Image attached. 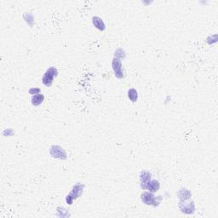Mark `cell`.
<instances>
[{
	"label": "cell",
	"mask_w": 218,
	"mask_h": 218,
	"mask_svg": "<svg viewBox=\"0 0 218 218\" xmlns=\"http://www.w3.org/2000/svg\"><path fill=\"white\" fill-rule=\"evenodd\" d=\"M128 97H129V98H130L133 102H136L137 98H138V93H137V91H136L135 89H131V90L129 91V92H128Z\"/></svg>",
	"instance_id": "30bf717a"
},
{
	"label": "cell",
	"mask_w": 218,
	"mask_h": 218,
	"mask_svg": "<svg viewBox=\"0 0 218 218\" xmlns=\"http://www.w3.org/2000/svg\"><path fill=\"white\" fill-rule=\"evenodd\" d=\"M142 184H144V186H141L142 188H144V189L146 188L152 193H155L159 189V182L158 181H156V180H153V181L149 180L148 181Z\"/></svg>",
	"instance_id": "3957f363"
},
{
	"label": "cell",
	"mask_w": 218,
	"mask_h": 218,
	"mask_svg": "<svg viewBox=\"0 0 218 218\" xmlns=\"http://www.w3.org/2000/svg\"><path fill=\"white\" fill-rule=\"evenodd\" d=\"M159 198V197H158ZM158 198L153 195V193H147V192H145L141 194V200L142 202H144L147 206H158L160 202V200H158Z\"/></svg>",
	"instance_id": "6da1fadb"
},
{
	"label": "cell",
	"mask_w": 218,
	"mask_h": 218,
	"mask_svg": "<svg viewBox=\"0 0 218 218\" xmlns=\"http://www.w3.org/2000/svg\"><path fill=\"white\" fill-rule=\"evenodd\" d=\"M112 67H113L114 72H115L116 76L118 78H121L124 77V72L122 71V63L119 60H113V62H112Z\"/></svg>",
	"instance_id": "277c9868"
},
{
	"label": "cell",
	"mask_w": 218,
	"mask_h": 218,
	"mask_svg": "<svg viewBox=\"0 0 218 218\" xmlns=\"http://www.w3.org/2000/svg\"><path fill=\"white\" fill-rule=\"evenodd\" d=\"M82 192H83V188H82L81 185H77V186H75L73 187L72 193L69 195V197H71L72 199H76L77 197H78L81 194Z\"/></svg>",
	"instance_id": "9c48e42d"
},
{
	"label": "cell",
	"mask_w": 218,
	"mask_h": 218,
	"mask_svg": "<svg viewBox=\"0 0 218 218\" xmlns=\"http://www.w3.org/2000/svg\"><path fill=\"white\" fill-rule=\"evenodd\" d=\"M93 24L97 29H99L101 31L104 30L105 27H106L102 20L100 17H97H97H93Z\"/></svg>",
	"instance_id": "ba28073f"
},
{
	"label": "cell",
	"mask_w": 218,
	"mask_h": 218,
	"mask_svg": "<svg viewBox=\"0 0 218 218\" xmlns=\"http://www.w3.org/2000/svg\"><path fill=\"white\" fill-rule=\"evenodd\" d=\"M180 208L182 211V212H185V213H187V214H191L194 211V205L193 203H189V204H185L182 205L181 203H180Z\"/></svg>",
	"instance_id": "5b68a950"
},
{
	"label": "cell",
	"mask_w": 218,
	"mask_h": 218,
	"mask_svg": "<svg viewBox=\"0 0 218 218\" xmlns=\"http://www.w3.org/2000/svg\"><path fill=\"white\" fill-rule=\"evenodd\" d=\"M57 74H58V72L55 67H50L48 71H46V72L44 73V77H43V83H44V85H46L48 87L50 86L52 84L54 78Z\"/></svg>",
	"instance_id": "7a4b0ae2"
},
{
	"label": "cell",
	"mask_w": 218,
	"mask_h": 218,
	"mask_svg": "<svg viewBox=\"0 0 218 218\" xmlns=\"http://www.w3.org/2000/svg\"><path fill=\"white\" fill-rule=\"evenodd\" d=\"M179 197H180L181 200H184V201H185V200H188L190 198L191 193L188 190L184 189V190H181L179 192Z\"/></svg>",
	"instance_id": "8fae6325"
},
{
	"label": "cell",
	"mask_w": 218,
	"mask_h": 218,
	"mask_svg": "<svg viewBox=\"0 0 218 218\" xmlns=\"http://www.w3.org/2000/svg\"><path fill=\"white\" fill-rule=\"evenodd\" d=\"M50 153H51V154H52L54 157H56V158H59V159H62V157H63L64 159L66 158L65 152L63 151L62 148H61L60 151H57V146H53V147L51 148Z\"/></svg>",
	"instance_id": "8992f818"
},
{
	"label": "cell",
	"mask_w": 218,
	"mask_h": 218,
	"mask_svg": "<svg viewBox=\"0 0 218 218\" xmlns=\"http://www.w3.org/2000/svg\"><path fill=\"white\" fill-rule=\"evenodd\" d=\"M44 100V95L42 94H37V95H34L33 97H32V103L34 106H38L40 105L41 103L43 102Z\"/></svg>",
	"instance_id": "52a82bcc"
}]
</instances>
